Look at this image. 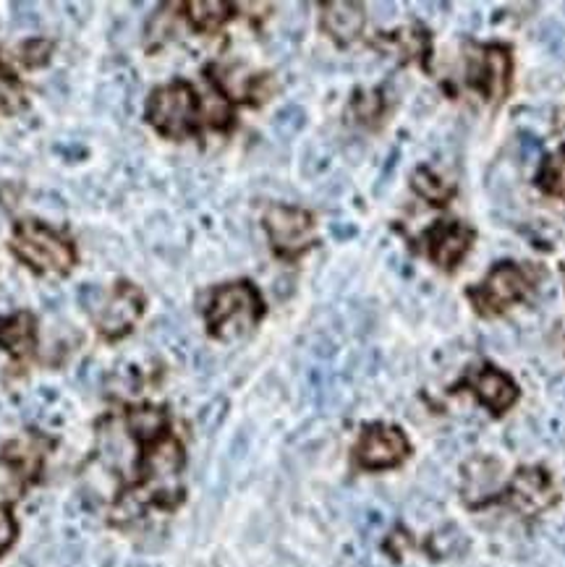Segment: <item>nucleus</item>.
I'll use <instances>...</instances> for the list:
<instances>
[{
  "instance_id": "20e7f679",
  "label": "nucleus",
  "mask_w": 565,
  "mask_h": 567,
  "mask_svg": "<svg viewBox=\"0 0 565 567\" xmlns=\"http://www.w3.org/2000/svg\"><path fill=\"white\" fill-rule=\"evenodd\" d=\"M267 233H270L275 249L282 254H296L311 241V233H315V223L311 215L296 207H282L275 205L267 209L265 215Z\"/></svg>"
},
{
  "instance_id": "1a4fd4ad",
  "label": "nucleus",
  "mask_w": 565,
  "mask_h": 567,
  "mask_svg": "<svg viewBox=\"0 0 565 567\" xmlns=\"http://www.w3.org/2000/svg\"><path fill=\"white\" fill-rule=\"evenodd\" d=\"M503 482V465L495 457H471L463 465V497L469 503H480V499L492 497Z\"/></svg>"
},
{
  "instance_id": "2eb2a0df",
  "label": "nucleus",
  "mask_w": 565,
  "mask_h": 567,
  "mask_svg": "<svg viewBox=\"0 0 565 567\" xmlns=\"http://www.w3.org/2000/svg\"><path fill=\"white\" fill-rule=\"evenodd\" d=\"M34 340L32 317L19 315L11 319H0V346H6L13 353H27Z\"/></svg>"
},
{
  "instance_id": "423d86ee",
  "label": "nucleus",
  "mask_w": 565,
  "mask_h": 567,
  "mask_svg": "<svg viewBox=\"0 0 565 567\" xmlns=\"http://www.w3.org/2000/svg\"><path fill=\"white\" fill-rule=\"evenodd\" d=\"M409 453V442L393 426H369L361 434L357 457L364 468H390Z\"/></svg>"
},
{
  "instance_id": "a211bd4d",
  "label": "nucleus",
  "mask_w": 565,
  "mask_h": 567,
  "mask_svg": "<svg viewBox=\"0 0 565 567\" xmlns=\"http://www.w3.org/2000/svg\"><path fill=\"white\" fill-rule=\"evenodd\" d=\"M188 17L199 29H215L226 21L228 6L217 3V0H194V3H188Z\"/></svg>"
},
{
  "instance_id": "b1692460",
  "label": "nucleus",
  "mask_w": 565,
  "mask_h": 567,
  "mask_svg": "<svg viewBox=\"0 0 565 567\" xmlns=\"http://www.w3.org/2000/svg\"><path fill=\"white\" fill-rule=\"evenodd\" d=\"M103 298H105L103 288L94 286V282H84V286H79V290H76L79 307H82L86 315H92L94 309L103 307Z\"/></svg>"
},
{
  "instance_id": "5701e85b",
  "label": "nucleus",
  "mask_w": 565,
  "mask_h": 567,
  "mask_svg": "<svg viewBox=\"0 0 565 567\" xmlns=\"http://www.w3.org/2000/svg\"><path fill=\"white\" fill-rule=\"evenodd\" d=\"M21 107V90L11 76H0V115H9Z\"/></svg>"
},
{
  "instance_id": "aec40b11",
  "label": "nucleus",
  "mask_w": 565,
  "mask_h": 567,
  "mask_svg": "<svg viewBox=\"0 0 565 567\" xmlns=\"http://www.w3.org/2000/svg\"><path fill=\"white\" fill-rule=\"evenodd\" d=\"M414 186H417V192L424 196V199L434 202V205H443V202L448 199L445 184L438 176H432L430 171H417Z\"/></svg>"
},
{
  "instance_id": "f8f14e48",
  "label": "nucleus",
  "mask_w": 565,
  "mask_h": 567,
  "mask_svg": "<svg viewBox=\"0 0 565 567\" xmlns=\"http://www.w3.org/2000/svg\"><path fill=\"white\" fill-rule=\"evenodd\" d=\"M513 499L524 513H540L553 503V489H549L547 476L542 471H521L513 482Z\"/></svg>"
},
{
  "instance_id": "0eeeda50",
  "label": "nucleus",
  "mask_w": 565,
  "mask_h": 567,
  "mask_svg": "<svg viewBox=\"0 0 565 567\" xmlns=\"http://www.w3.org/2000/svg\"><path fill=\"white\" fill-rule=\"evenodd\" d=\"M181 465H184V450L173 437H165L144 457V478L152 489L176 492Z\"/></svg>"
},
{
  "instance_id": "c85d7f7f",
  "label": "nucleus",
  "mask_w": 565,
  "mask_h": 567,
  "mask_svg": "<svg viewBox=\"0 0 565 567\" xmlns=\"http://www.w3.org/2000/svg\"><path fill=\"white\" fill-rule=\"evenodd\" d=\"M332 233H336L338 238H346V236H353V228H340V225H336V228H332Z\"/></svg>"
},
{
  "instance_id": "dca6fc26",
  "label": "nucleus",
  "mask_w": 565,
  "mask_h": 567,
  "mask_svg": "<svg viewBox=\"0 0 565 567\" xmlns=\"http://www.w3.org/2000/svg\"><path fill=\"white\" fill-rule=\"evenodd\" d=\"M165 426V411L152 409V405H142L129 413V429H132L134 437L152 440L163 432Z\"/></svg>"
},
{
  "instance_id": "ddd939ff",
  "label": "nucleus",
  "mask_w": 565,
  "mask_h": 567,
  "mask_svg": "<svg viewBox=\"0 0 565 567\" xmlns=\"http://www.w3.org/2000/svg\"><path fill=\"white\" fill-rule=\"evenodd\" d=\"M474 390L476 395L484 400V405L495 413H503L505 409H511L518 395L516 384H513L511 377L497 372V369H484V372L474 380Z\"/></svg>"
},
{
  "instance_id": "cd10ccee",
  "label": "nucleus",
  "mask_w": 565,
  "mask_h": 567,
  "mask_svg": "<svg viewBox=\"0 0 565 567\" xmlns=\"http://www.w3.org/2000/svg\"><path fill=\"white\" fill-rule=\"evenodd\" d=\"M353 107H357L361 118H372V115H377V111H380V100H377V94H359Z\"/></svg>"
},
{
  "instance_id": "7ed1b4c3",
  "label": "nucleus",
  "mask_w": 565,
  "mask_h": 567,
  "mask_svg": "<svg viewBox=\"0 0 565 567\" xmlns=\"http://www.w3.org/2000/svg\"><path fill=\"white\" fill-rule=\"evenodd\" d=\"M194 94L186 84H173L157 90L150 100V123L168 136L186 134L194 121Z\"/></svg>"
},
{
  "instance_id": "9b49d317",
  "label": "nucleus",
  "mask_w": 565,
  "mask_h": 567,
  "mask_svg": "<svg viewBox=\"0 0 565 567\" xmlns=\"http://www.w3.org/2000/svg\"><path fill=\"white\" fill-rule=\"evenodd\" d=\"M471 233L463 228V225H438L430 233V244H432V259L438 261L440 267H453L459 265L463 254L469 249Z\"/></svg>"
},
{
  "instance_id": "6e6552de",
  "label": "nucleus",
  "mask_w": 565,
  "mask_h": 567,
  "mask_svg": "<svg viewBox=\"0 0 565 567\" xmlns=\"http://www.w3.org/2000/svg\"><path fill=\"white\" fill-rule=\"evenodd\" d=\"M144 298L140 290L129 282L115 290V296L103 307V315H100V330L107 338H119L132 327L142 315Z\"/></svg>"
},
{
  "instance_id": "a878e982",
  "label": "nucleus",
  "mask_w": 565,
  "mask_h": 567,
  "mask_svg": "<svg viewBox=\"0 0 565 567\" xmlns=\"http://www.w3.org/2000/svg\"><path fill=\"white\" fill-rule=\"evenodd\" d=\"M50 50H53V45H50L48 40L29 42V45H24V50H21V61H24L27 65H40L48 61Z\"/></svg>"
},
{
  "instance_id": "bb28decb",
  "label": "nucleus",
  "mask_w": 565,
  "mask_h": 567,
  "mask_svg": "<svg viewBox=\"0 0 565 567\" xmlns=\"http://www.w3.org/2000/svg\"><path fill=\"white\" fill-rule=\"evenodd\" d=\"M13 536H17V526H13V518L3 511V507H0V555L9 549Z\"/></svg>"
},
{
  "instance_id": "39448f33",
  "label": "nucleus",
  "mask_w": 565,
  "mask_h": 567,
  "mask_svg": "<svg viewBox=\"0 0 565 567\" xmlns=\"http://www.w3.org/2000/svg\"><path fill=\"white\" fill-rule=\"evenodd\" d=\"M526 293V278L516 265H500L490 272L487 282H482V288L471 290V298L480 307V311L495 315V311L505 309L508 303L518 301Z\"/></svg>"
},
{
  "instance_id": "f3484780",
  "label": "nucleus",
  "mask_w": 565,
  "mask_h": 567,
  "mask_svg": "<svg viewBox=\"0 0 565 567\" xmlns=\"http://www.w3.org/2000/svg\"><path fill=\"white\" fill-rule=\"evenodd\" d=\"M540 186L542 192H547L549 196H561V199H565V147L545 159L540 173Z\"/></svg>"
},
{
  "instance_id": "393cba45",
  "label": "nucleus",
  "mask_w": 565,
  "mask_h": 567,
  "mask_svg": "<svg viewBox=\"0 0 565 567\" xmlns=\"http://www.w3.org/2000/svg\"><path fill=\"white\" fill-rule=\"evenodd\" d=\"M11 11H13V24L19 29H34L40 24V13L32 3H13Z\"/></svg>"
},
{
  "instance_id": "9d476101",
  "label": "nucleus",
  "mask_w": 565,
  "mask_h": 567,
  "mask_svg": "<svg viewBox=\"0 0 565 567\" xmlns=\"http://www.w3.org/2000/svg\"><path fill=\"white\" fill-rule=\"evenodd\" d=\"M480 82L476 86L487 94L490 100H500L508 90L511 79V55L505 48H487L480 61Z\"/></svg>"
},
{
  "instance_id": "412c9836",
  "label": "nucleus",
  "mask_w": 565,
  "mask_h": 567,
  "mask_svg": "<svg viewBox=\"0 0 565 567\" xmlns=\"http://www.w3.org/2000/svg\"><path fill=\"white\" fill-rule=\"evenodd\" d=\"M226 411H228V403H226V398H215L213 403H207L205 409L199 411V429L205 434H213L217 426L223 424V419H226Z\"/></svg>"
},
{
  "instance_id": "4be33fe9",
  "label": "nucleus",
  "mask_w": 565,
  "mask_h": 567,
  "mask_svg": "<svg viewBox=\"0 0 565 567\" xmlns=\"http://www.w3.org/2000/svg\"><path fill=\"white\" fill-rule=\"evenodd\" d=\"M21 494V476L11 463L0 461V503H13Z\"/></svg>"
},
{
  "instance_id": "4468645a",
  "label": "nucleus",
  "mask_w": 565,
  "mask_h": 567,
  "mask_svg": "<svg viewBox=\"0 0 565 567\" xmlns=\"http://www.w3.org/2000/svg\"><path fill=\"white\" fill-rule=\"evenodd\" d=\"M322 24L338 42H351L364 27V13L357 3H328L322 13Z\"/></svg>"
},
{
  "instance_id": "c756f323",
  "label": "nucleus",
  "mask_w": 565,
  "mask_h": 567,
  "mask_svg": "<svg viewBox=\"0 0 565 567\" xmlns=\"http://www.w3.org/2000/svg\"><path fill=\"white\" fill-rule=\"evenodd\" d=\"M134 567H150V565H134Z\"/></svg>"
},
{
  "instance_id": "6ab92c4d",
  "label": "nucleus",
  "mask_w": 565,
  "mask_h": 567,
  "mask_svg": "<svg viewBox=\"0 0 565 567\" xmlns=\"http://www.w3.org/2000/svg\"><path fill=\"white\" fill-rule=\"evenodd\" d=\"M304 126H307V113H304L301 105L280 107L273 118V131L280 140H294Z\"/></svg>"
},
{
  "instance_id": "f257e3e1",
  "label": "nucleus",
  "mask_w": 565,
  "mask_h": 567,
  "mask_svg": "<svg viewBox=\"0 0 565 567\" xmlns=\"http://www.w3.org/2000/svg\"><path fill=\"white\" fill-rule=\"evenodd\" d=\"M259 317L257 290L249 282H236L215 290L213 303H209V327L217 338L234 340L251 330Z\"/></svg>"
},
{
  "instance_id": "f03ea898",
  "label": "nucleus",
  "mask_w": 565,
  "mask_h": 567,
  "mask_svg": "<svg viewBox=\"0 0 565 567\" xmlns=\"http://www.w3.org/2000/svg\"><path fill=\"white\" fill-rule=\"evenodd\" d=\"M13 251L27 261L29 267L40 272H69L74 265V249L63 241L61 236H55L53 230H48L45 225L38 223H21L13 236Z\"/></svg>"
}]
</instances>
